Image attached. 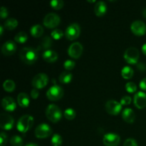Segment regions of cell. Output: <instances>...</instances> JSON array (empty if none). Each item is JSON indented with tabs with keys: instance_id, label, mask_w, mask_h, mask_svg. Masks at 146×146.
Returning a JSON list of instances; mask_svg holds the SVG:
<instances>
[{
	"instance_id": "cell-1",
	"label": "cell",
	"mask_w": 146,
	"mask_h": 146,
	"mask_svg": "<svg viewBox=\"0 0 146 146\" xmlns=\"http://www.w3.org/2000/svg\"><path fill=\"white\" fill-rule=\"evenodd\" d=\"M38 50L32 47H24L19 52L21 61L27 64H33L38 58Z\"/></svg>"
},
{
	"instance_id": "cell-2",
	"label": "cell",
	"mask_w": 146,
	"mask_h": 146,
	"mask_svg": "<svg viewBox=\"0 0 146 146\" xmlns=\"http://www.w3.org/2000/svg\"><path fill=\"white\" fill-rule=\"evenodd\" d=\"M46 115L50 121L53 123H56L62 116V113L59 107L55 104H49L46 109Z\"/></svg>"
},
{
	"instance_id": "cell-3",
	"label": "cell",
	"mask_w": 146,
	"mask_h": 146,
	"mask_svg": "<svg viewBox=\"0 0 146 146\" xmlns=\"http://www.w3.org/2000/svg\"><path fill=\"white\" fill-rule=\"evenodd\" d=\"M34 123V118L30 115H24L19 119L17 128L21 133H26L32 127Z\"/></svg>"
},
{
	"instance_id": "cell-4",
	"label": "cell",
	"mask_w": 146,
	"mask_h": 146,
	"mask_svg": "<svg viewBox=\"0 0 146 146\" xmlns=\"http://www.w3.org/2000/svg\"><path fill=\"white\" fill-rule=\"evenodd\" d=\"M139 51L135 47H129L125 50L124 53V59L127 63L131 64H138L139 58Z\"/></svg>"
},
{
	"instance_id": "cell-5",
	"label": "cell",
	"mask_w": 146,
	"mask_h": 146,
	"mask_svg": "<svg viewBox=\"0 0 146 146\" xmlns=\"http://www.w3.org/2000/svg\"><path fill=\"white\" fill-rule=\"evenodd\" d=\"M64 96V90L59 86H52L48 89L46 92V96L51 101H57L61 99Z\"/></svg>"
},
{
	"instance_id": "cell-6",
	"label": "cell",
	"mask_w": 146,
	"mask_h": 146,
	"mask_svg": "<svg viewBox=\"0 0 146 146\" xmlns=\"http://www.w3.org/2000/svg\"><path fill=\"white\" fill-rule=\"evenodd\" d=\"M61 19L58 14L55 13H48L44 19V25L47 28H55L60 24Z\"/></svg>"
},
{
	"instance_id": "cell-7",
	"label": "cell",
	"mask_w": 146,
	"mask_h": 146,
	"mask_svg": "<svg viewBox=\"0 0 146 146\" xmlns=\"http://www.w3.org/2000/svg\"><path fill=\"white\" fill-rule=\"evenodd\" d=\"M48 76L44 73H40V74H36L33 78L31 84H32V86L34 87V88L39 89V88H42L44 86H46V84H48Z\"/></svg>"
},
{
	"instance_id": "cell-8",
	"label": "cell",
	"mask_w": 146,
	"mask_h": 146,
	"mask_svg": "<svg viewBox=\"0 0 146 146\" xmlns=\"http://www.w3.org/2000/svg\"><path fill=\"white\" fill-rule=\"evenodd\" d=\"M81 32V28L77 23H72L67 27L65 35L68 40H74L78 38Z\"/></svg>"
},
{
	"instance_id": "cell-9",
	"label": "cell",
	"mask_w": 146,
	"mask_h": 146,
	"mask_svg": "<svg viewBox=\"0 0 146 146\" xmlns=\"http://www.w3.org/2000/svg\"><path fill=\"white\" fill-rule=\"evenodd\" d=\"M34 133L36 138H45L52 133V129L48 124L41 123L36 128Z\"/></svg>"
},
{
	"instance_id": "cell-10",
	"label": "cell",
	"mask_w": 146,
	"mask_h": 146,
	"mask_svg": "<svg viewBox=\"0 0 146 146\" xmlns=\"http://www.w3.org/2000/svg\"><path fill=\"white\" fill-rule=\"evenodd\" d=\"M106 110L107 113H108L111 115H118L121 111L122 105L121 103L115 101V100H109L106 102L105 105Z\"/></svg>"
},
{
	"instance_id": "cell-11",
	"label": "cell",
	"mask_w": 146,
	"mask_h": 146,
	"mask_svg": "<svg viewBox=\"0 0 146 146\" xmlns=\"http://www.w3.org/2000/svg\"><path fill=\"white\" fill-rule=\"evenodd\" d=\"M14 120L8 113H1L0 115V127L4 130H10L13 128Z\"/></svg>"
},
{
	"instance_id": "cell-12",
	"label": "cell",
	"mask_w": 146,
	"mask_h": 146,
	"mask_svg": "<svg viewBox=\"0 0 146 146\" xmlns=\"http://www.w3.org/2000/svg\"><path fill=\"white\" fill-rule=\"evenodd\" d=\"M83 53V46L79 42H74L68 48V54L74 58H78Z\"/></svg>"
},
{
	"instance_id": "cell-13",
	"label": "cell",
	"mask_w": 146,
	"mask_h": 146,
	"mask_svg": "<svg viewBox=\"0 0 146 146\" xmlns=\"http://www.w3.org/2000/svg\"><path fill=\"white\" fill-rule=\"evenodd\" d=\"M131 29L134 34L137 36L144 35L146 32V25L141 20L134 21L131 25Z\"/></svg>"
},
{
	"instance_id": "cell-14",
	"label": "cell",
	"mask_w": 146,
	"mask_h": 146,
	"mask_svg": "<svg viewBox=\"0 0 146 146\" xmlns=\"http://www.w3.org/2000/svg\"><path fill=\"white\" fill-rule=\"evenodd\" d=\"M121 141L118 135L113 133H106L103 138V143L106 146H117Z\"/></svg>"
},
{
	"instance_id": "cell-15",
	"label": "cell",
	"mask_w": 146,
	"mask_h": 146,
	"mask_svg": "<svg viewBox=\"0 0 146 146\" xmlns=\"http://www.w3.org/2000/svg\"><path fill=\"white\" fill-rule=\"evenodd\" d=\"M17 45L11 40L6 41L1 46V52L5 56H11L16 52Z\"/></svg>"
},
{
	"instance_id": "cell-16",
	"label": "cell",
	"mask_w": 146,
	"mask_h": 146,
	"mask_svg": "<svg viewBox=\"0 0 146 146\" xmlns=\"http://www.w3.org/2000/svg\"><path fill=\"white\" fill-rule=\"evenodd\" d=\"M134 104L139 109L146 106V94L143 91H138L134 96Z\"/></svg>"
},
{
	"instance_id": "cell-17",
	"label": "cell",
	"mask_w": 146,
	"mask_h": 146,
	"mask_svg": "<svg viewBox=\"0 0 146 146\" xmlns=\"http://www.w3.org/2000/svg\"><path fill=\"white\" fill-rule=\"evenodd\" d=\"M1 105L4 110L8 111H13L15 110L16 103L14 100L10 96H6L1 101Z\"/></svg>"
},
{
	"instance_id": "cell-18",
	"label": "cell",
	"mask_w": 146,
	"mask_h": 146,
	"mask_svg": "<svg viewBox=\"0 0 146 146\" xmlns=\"http://www.w3.org/2000/svg\"><path fill=\"white\" fill-rule=\"evenodd\" d=\"M43 58L46 62L53 63L58 58V54L54 50H46L42 54Z\"/></svg>"
},
{
	"instance_id": "cell-19",
	"label": "cell",
	"mask_w": 146,
	"mask_h": 146,
	"mask_svg": "<svg viewBox=\"0 0 146 146\" xmlns=\"http://www.w3.org/2000/svg\"><path fill=\"white\" fill-rule=\"evenodd\" d=\"M107 11L106 4L104 1H99L96 4L94 7V11H95L96 15L98 17H102L106 14Z\"/></svg>"
},
{
	"instance_id": "cell-20",
	"label": "cell",
	"mask_w": 146,
	"mask_h": 146,
	"mask_svg": "<svg viewBox=\"0 0 146 146\" xmlns=\"http://www.w3.org/2000/svg\"><path fill=\"white\" fill-rule=\"evenodd\" d=\"M53 44V41L52 38L51 37L48 36H46L44 38H42L41 39V41H39V44L38 45V48L37 50L39 51V50L42 49H47V48H50V47L52 46Z\"/></svg>"
},
{
	"instance_id": "cell-21",
	"label": "cell",
	"mask_w": 146,
	"mask_h": 146,
	"mask_svg": "<svg viewBox=\"0 0 146 146\" xmlns=\"http://www.w3.org/2000/svg\"><path fill=\"white\" fill-rule=\"evenodd\" d=\"M122 117L125 121L128 123H133L135 120V115L133 110L130 108H126L122 113Z\"/></svg>"
},
{
	"instance_id": "cell-22",
	"label": "cell",
	"mask_w": 146,
	"mask_h": 146,
	"mask_svg": "<svg viewBox=\"0 0 146 146\" xmlns=\"http://www.w3.org/2000/svg\"><path fill=\"white\" fill-rule=\"evenodd\" d=\"M29 98L25 93H20L17 96L18 104L22 108H27L29 105Z\"/></svg>"
},
{
	"instance_id": "cell-23",
	"label": "cell",
	"mask_w": 146,
	"mask_h": 146,
	"mask_svg": "<svg viewBox=\"0 0 146 146\" xmlns=\"http://www.w3.org/2000/svg\"><path fill=\"white\" fill-rule=\"evenodd\" d=\"M31 35L34 37H40L44 33V28L40 24H36L33 26L30 29Z\"/></svg>"
},
{
	"instance_id": "cell-24",
	"label": "cell",
	"mask_w": 146,
	"mask_h": 146,
	"mask_svg": "<svg viewBox=\"0 0 146 146\" xmlns=\"http://www.w3.org/2000/svg\"><path fill=\"white\" fill-rule=\"evenodd\" d=\"M72 74L68 71H63L58 77V80L62 84H68V83L71 82V79H72Z\"/></svg>"
},
{
	"instance_id": "cell-25",
	"label": "cell",
	"mask_w": 146,
	"mask_h": 146,
	"mask_svg": "<svg viewBox=\"0 0 146 146\" xmlns=\"http://www.w3.org/2000/svg\"><path fill=\"white\" fill-rule=\"evenodd\" d=\"M18 26V21L14 18H9L4 24V27L8 30L14 29Z\"/></svg>"
},
{
	"instance_id": "cell-26",
	"label": "cell",
	"mask_w": 146,
	"mask_h": 146,
	"mask_svg": "<svg viewBox=\"0 0 146 146\" xmlns=\"http://www.w3.org/2000/svg\"><path fill=\"white\" fill-rule=\"evenodd\" d=\"M121 75L125 79H129L133 75V70L131 67L125 66L121 70Z\"/></svg>"
},
{
	"instance_id": "cell-27",
	"label": "cell",
	"mask_w": 146,
	"mask_h": 146,
	"mask_svg": "<svg viewBox=\"0 0 146 146\" xmlns=\"http://www.w3.org/2000/svg\"><path fill=\"white\" fill-rule=\"evenodd\" d=\"M4 89L7 92H12L15 88V84L14 81L11 79H7L3 84Z\"/></svg>"
},
{
	"instance_id": "cell-28",
	"label": "cell",
	"mask_w": 146,
	"mask_h": 146,
	"mask_svg": "<svg viewBox=\"0 0 146 146\" xmlns=\"http://www.w3.org/2000/svg\"><path fill=\"white\" fill-rule=\"evenodd\" d=\"M27 38H28V35L24 31H20L14 36V40L18 43H24Z\"/></svg>"
},
{
	"instance_id": "cell-29",
	"label": "cell",
	"mask_w": 146,
	"mask_h": 146,
	"mask_svg": "<svg viewBox=\"0 0 146 146\" xmlns=\"http://www.w3.org/2000/svg\"><path fill=\"white\" fill-rule=\"evenodd\" d=\"M10 143L13 146H22L24 141L19 135H14L10 139Z\"/></svg>"
},
{
	"instance_id": "cell-30",
	"label": "cell",
	"mask_w": 146,
	"mask_h": 146,
	"mask_svg": "<svg viewBox=\"0 0 146 146\" xmlns=\"http://www.w3.org/2000/svg\"><path fill=\"white\" fill-rule=\"evenodd\" d=\"M51 142L53 146H61L62 144L63 140L61 135L58 134H54L51 138Z\"/></svg>"
},
{
	"instance_id": "cell-31",
	"label": "cell",
	"mask_w": 146,
	"mask_h": 146,
	"mask_svg": "<svg viewBox=\"0 0 146 146\" xmlns=\"http://www.w3.org/2000/svg\"><path fill=\"white\" fill-rule=\"evenodd\" d=\"M64 115L68 120H73L76 117V111L73 108H68L64 111Z\"/></svg>"
},
{
	"instance_id": "cell-32",
	"label": "cell",
	"mask_w": 146,
	"mask_h": 146,
	"mask_svg": "<svg viewBox=\"0 0 146 146\" xmlns=\"http://www.w3.org/2000/svg\"><path fill=\"white\" fill-rule=\"evenodd\" d=\"M64 2L62 0H52L50 1V5L54 9H60L64 7Z\"/></svg>"
},
{
	"instance_id": "cell-33",
	"label": "cell",
	"mask_w": 146,
	"mask_h": 146,
	"mask_svg": "<svg viewBox=\"0 0 146 146\" xmlns=\"http://www.w3.org/2000/svg\"><path fill=\"white\" fill-rule=\"evenodd\" d=\"M63 35H64V33H63V31H61V29H55L53 30L51 33V37H52L54 39L56 40L60 39V38L63 36Z\"/></svg>"
},
{
	"instance_id": "cell-34",
	"label": "cell",
	"mask_w": 146,
	"mask_h": 146,
	"mask_svg": "<svg viewBox=\"0 0 146 146\" xmlns=\"http://www.w3.org/2000/svg\"><path fill=\"white\" fill-rule=\"evenodd\" d=\"M125 89L128 92L134 93L135 91H136L137 86L135 83L130 81V82H128L125 84Z\"/></svg>"
},
{
	"instance_id": "cell-35",
	"label": "cell",
	"mask_w": 146,
	"mask_h": 146,
	"mask_svg": "<svg viewBox=\"0 0 146 146\" xmlns=\"http://www.w3.org/2000/svg\"><path fill=\"white\" fill-rule=\"evenodd\" d=\"M75 62L72 60H66L64 64V67L66 70H72L75 67Z\"/></svg>"
},
{
	"instance_id": "cell-36",
	"label": "cell",
	"mask_w": 146,
	"mask_h": 146,
	"mask_svg": "<svg viewBox=\"0 0 146 146\" xmlns=\"http://www.w3.org/2000/svg\"><path fill=\"white\" fill-rule=\"evenodd\" d=\"M123 146H138V143L133 138H128L124 142Z\"/></svg>"
},
{
	"instance_id": "cell-37",
	"label": "cell",
	"mask_w": 146,
	"mask_h": 146,
	"mask_svg": "<svg viewBox=\"0 0 146 146\" xmlns=\"http://www.w3.org/2000/svg\"><path fill=\"white\" fill-rule=\"evenodd\" d=\"M7 142V135L5 133L2 132L0 134V146H4Z\"/></svg>"
},
{
	"instance_id": "cell-38",
	"label": "cell",
	"mask_w": 146,
	"mask_h": 146,
	"mask_svg": "<svg viewBox=\"0 0 146 146\" xmlns=\"http://www.w3.org/2000/svg\"><path fill=\"white\" fill-rule=\"evenodd\" d=\"M131 98L129 96H124L122 97L121 99V105H128L131 104Z\"/></svg>"
},
{
	"instance_id": "cell-39",
	"label": "cell",
	"mask_w": 146,
	"mask_h": 146,
	"mask_svg": "<svg viewBox=\"0 0 146 146\" xmlns=\"http://www.w3.org/2000/svg\"><path fill=\"white\" fill-rule=\"evenodd\" d=\"M9 12L7 9L5 7H1V9H0V17L1 19H5L7 18L8 16Z\"/></svg>"
},
{
	"instance_id": "cell-40",
	"label": "cell",
	"mask_w": 146,
	"mask_h": 146,
	"mask_svg": "<svg viewBox=\"0 0 146 146\" xmlns=\"http://www.w3.org/2000/svg\"><path fill=\"white\" fill-rule=\"evenodd\" d=\"M38 95H39V92H38V89L37 88H34V89L31 90V96L33 98L36 99V98H38Z\"/></svg>"
},
{
	"instance_id": "cell-41",
	"label": "cell",
	"mask_w": 146,
	"mask_h": 146,
	"mask_svg": "<svg viewBox=\"0 0 146 146\" xmlns=\"http://www.w3.org/2000/svg\"><path fill=\"white\" fill-rule=\"evenodd\" d=\"M136 66L137 68H138V69L141 71H145L146 70V65L143 62L138 63Z\"/></svg>"
},
{
	"instance_id": "cell-42",
	"label": "cell",
	"mask_w": 146,
	"mask_h": 146,
	"mask_svg": "<svg viewBox=\"0 0 146 146\" xmlns=\"http://www.w3.org/2000/svg\"><path fill=\"white\" fill-rule=\"evenodd\" d=\"M140 88L141 89L144 90V91H146V78H143L141 81V82H140Z\"/></svg>"
},
{
	"instance_id": "cell-43",
	"label": "cell",
	"mask_w": 146,
	"mask_h": 146,
	"mask_svg": "<svg viewBox=\"0 0 146 146\" xmlns=\"http://www.w3.org/2000/svg\"><path fill=\"white\" fill-rule=\"evenodd\" d=\"M141 49H142V51L143 53L145 55H146V43L145 44H144L143 45L142 48H141Z\"/></svg>"
},
{
	"instance_id": "cell-44",
	"label": "cell",
	"mask_w": 146,
	"mask_h": 146,
	"mask_svg": "<svg viewBox=\"0 0 146 146\" xmlns=\"http://www.w3.org/2000/svg\"><path fill=\"white\" fill-rule=\"evenodd\" d=\"M25 146H38L37 144L36 143H28Z\"/></svg>"
},
{
	"instance_id": "cell-45",
	"label": "cell",
	"mask_w": 146,
	"mask_h": 146,
	"mask_svg": "<svg viewBox=\"0 0 146 146\" xmlns=\"http://www.w3.org/2000/svg\"><path fill=\"white\" fill-rule=\"evenodd\" d=\"M3 29H4V28H3L2 26H0V35H2L3 34Z\"/></svg>"
},
{
	"instance_id": "cell-46",
	"label": "cell",
	"mask_w": 146,
	"mask_h": 146,
	"mask_svg": "<svg viewBox=\"0 0 146 146\" xmlns=\"http://www.w3.org/2000/svg\"><path fill=\"white\" fill-rule=\"evenodd\" d=\"M143 17L146 18V8H145L143 9Z\"/></svg>"
},
{
	"instance_id": "cell-47",
	"label": "cell",
	"mask_w": 146,
	"mask_h": 146,
	"mask_svg": "<svg viewBox=\"0 0 146 146\" xmlns=\"http://www.w3.org/2000/svg\"><path fill=\"white\" fill-rule=\"evenodd\" d=\"M88 2H96L95 0H93V1H90V0H88Z\"/></svg>"
}]
</instances>
